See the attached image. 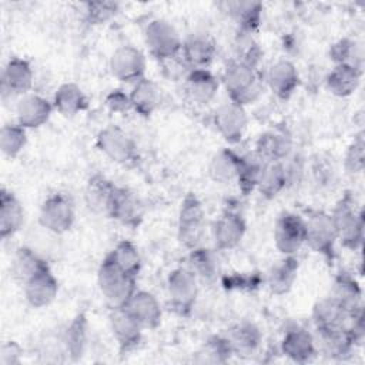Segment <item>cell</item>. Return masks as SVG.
<instances>
[{
	"label": "cell",
	"instance_id": "31",
	"mask_svg": "<svg viewBox=\"0 0 365 365\" xmlns=\"http://www.w3.org/2000/svg\"><path fill=\"white\" fill-rule=\"evenodd\" d=\"M188 251L185 267L197 277L200 284L212 285L220 277V262L215 252L202 245Z\"/></svg>",
	"mask_w": 365,
	"mask_h": 365
},
{
	"label": "cell",
	"instance_id": "45",
	"mask_svg": "<svg viewBox=\"0 0 365 365\" xmlns=\"http://www.w3.org/2000/svg\"><path fill=\"white\" fill-rule=\"evenodd\" d=\"M329 58L335 64H349L362 70V47L349 37L336 40L329 47Z\"/></svg>",
	"mask_w": 365,
	"mask_h": 365
},
{
	"label": "cell",
	"instance_id": "15",
	"mask_svg": "<svg viewBox=\"0 0 365 365\" xmlns=\"http://www.w3.org/2000/svg\"><path fill=\"white\" fill-rule=\"evenodd\" d=\"M315 342L318 352L336 361H344L349 358L355 348L358 346L354 341L346 325L332 327V328H318L315 329Z\"/></svg>",
	"mask_w": 365,
	"mask_h": 365
},
{
	"label": "cell",
	"instance_id": "35",
	"mask_svg": "<svg viewBox=\"0 0 365 365\" xmlns=\"http://www.w3.org/2000/svg\"><path fill=\"white\" fill-rule=\"evenodd\" d=\"M54 111L63 117H74L88 108V98L76 83H63L54 91L51 98Z\"/></svg>",
	"mask_w": 365,
	"mask_h": 365
},
{
	"label": "cell",
	"instance_id": "50",
	"mask_svg": "<svg viewBox=\"0 0 365 365\" xmlns=\"http://www.w3.org/2000/svg\"><path fill=\"white\" fill-rule=\"evenodd\" d=\"M106 107L114 113V114H125L128 111H133L131 108V101H130V96L128 93H125L121 88H115L111 90L104 100Z\"/></svg>",
	"mask_w": 365,
	"mask_h": 365
},
{
	"label": "cell",
	"instance_id": "5",
	"mask_svg": "<svg viewBox=\"0 0 365 365\" xmlns=\"http://www.w3.org/2000/svg\"><path fill=\"white\" fill-rule=\"evenodd\" d=\"M205 231V208L195 192H187L180 204L177 218V240L187 248L192 250L201 245Z\"/></svg>",
	"mask_w": 365,
	"mask_h": 365
},
{
	"label": "cell",
	"instance_id": "42",
	"mask_svg": "<svg viewBox=\"0 0 365 365\" xmlns=\"http://www.w3.org/2000/svg\"><path fill=\"white\" fill-rule=\"evenodd\" d=\"M264 161L257 157L254 153L241 155V163L238 168V174L235 178L238 191L241 195L247 197L257 190V184L259 181V175L264 167Z\"/></svg>",
	"mask_w": 365,
	"mask_h": 365
},
{
	"label": "cell",
	"instance_id": "21",
	"mask_svg": "<svg viewBox=\"0 0 365 365\" xmlns=\"http://www.w3.org/2000/svg\"><path fill=\"white\" fill-rule=\"evenodd\" d=\"M265 83L278 100L287 101L292 97L299 86V73L292 61L281 58L268 68Z\"/></svg>",
	"mask_w": 365,
	"mask_h": 365
},
{
	"label": "cell",
	"instance_id": "51",
	"mask_svg": "<svg viewBox=\"0 0 365 365\" xmlns=\"http://www.w3.org/2000/svg\"><path fill=\"white\" fill-rule=\"evenodd\" d=\"M23 348L16 341H6L0 348V364L16 365L20 364Z\"/></svg>",
	"mask_w": 365,
	"mask_h": 365
},
{
	"label": "cell",
	"instance_id": "46",
	"mask_svg": "<svg viewBox=\"0 0 365 365\" xmlns=\"http://www.w3.org/2000/svg\"><path fill=\"white\" fill-rule=\"evenodd\" d=\"M120 11L117 1H87L83 4V20L87 26H101L114 19Z\"/></svg>",
	"mask_w": 365,
	"mask_h": 365
},
{
	"label": "cell",
	"instance_id": "16",
	"mask_svg": "<svg viewBox=\"0 0 365 365\" xmlns=\"http://www.w3.org/2000/svg\"><path fill=\"white\" fill-rule=\"evenodd\" d=\"M34 81L31 64L20 57H11L1 71V96L23 97L30 93Z\"/></svg>",
	"mask_w": 365,
	"mask_h": 365
},
{
	"label": "cell",
	"instance_id": "12",
	"mask_svg": "<svg viewBox=\"0 0 365 365\" xmlns=\"http://www.w3.org/2000/svg\"><path fill=\"white\" fill-rule=\"evenodd\" d=\"M245 232L247 221L244 215L234 208H225L211 227L214 247L220 251H230L237 248L241 244Z\"/></svg>",
	"mask_w": 365,
	"mask_h": 365
},
{
	"label": "cell",
	"instance_id": "27",
	"mask_svg": "<svg viewBox=\"0 0 365 365\" xmlns=\"http://www.w3.org/2000/svg\"><path fill=\"white\" fill-rule=\"evenodd\" d=\"M298 271L299 261L297 255H284L282 259L268 269L267 275L264 277V284L272 295H287L298 278Z\"/></svg>",
	"mask_w": 365,
	"mask_h": 365
},
{
	"label": "cell",
	"instance_id": "43",
	"mask_svg": "<svg viewBox=\"0 0 365 365\" xmlns=\"http://www.w3.org/2000/svg\"><path fill=\"white\" fill-rule=\"evenodd\" d=\"M234 356L232 349L224 334L208 336L195 352V362L200 364H227Z\"/></svg>",
	"mask_w": 365,
	"mask_h": 365
},
{
	"label": "cell",
	"instance_id": "22",
	"mask_svg": "<svg viewBox=\"0 0 365 365\" xmlns=\"http://www.w3.org/2000/svg\"><path fill=\"white\" fill-rule=\"evenodd\" d=\"M218 7L235 23L238 33L254 34L262 21L264 6L254 0H235L218 3Z\"/></svg>",
	"mask_w": 365,
	"mask_h": 365
},
{
	"label": "cell",
	"instance_id": "6",
	"mask_svg": "<svg viewBox=\"0 0 365 365\" xmlns=\"http://www.w3.org/2000/svg\"><path fill=\"white\" fill-rule=\"evenodd\" d=\"M96 147L108 160L123 167H133L140 160L137 143L123 128L108 124L96 135Z\"/></svg>",
	"mask_w": 365,
	"mask_h": 365
},
{
	"label": "cell",
	"instance_id": "33",
	"mask_svg": "<svg viewBox=\"0 0 365 365\" xmlns=\"http://www.w3.org/2000/svg\"><path fill=\"white\" fill-rule=\"evenodd\" d=\"M362 70L349 64H335L325 77L327 90L339 98L349 97L361 84Z\"/></svg>",
	"mask_w": 365,
	"mask_h": 365
},
{
	"label": "cell",
	"instance_id": "2",
	"mask_svg": "<svg viewBox=\"0 0 365 365\" xmlns=\"http://www.w3.org/2000/svg\"><path fill=\"white\" fill-rule=\"evenodd\" d=\"M331 217L334 220L338 242L349 250L358 251L364 244V212L356 208L355 198L351 191H346L335 204Z\"/></svg>",
	"mask_w": 365,
	"mask_h": 365
},
{
	"label": "cell",
	"instance_id": "41",
	"mask_svg": "<svg viewBox=\"0 0 365 365\" xmlns=\"http://www.w3.org/2000/svg\"><path fill=\"white\" fill-rule=\"evenodd\" d=\"M107 255L121 271H124L130 277L137 278L140 275L143 259L134 242L128 240H121L114 245V248Z\"/></svg>",
	"mask_w": 365,
	"mask_h": 365
},
{
	"label": "cell",
	"instance_id": "37",
	"mask_svg": "<svg viewBox=\"0 0 365 365\" xmlns=\"http://www.w3.org/2000/svg\"><path fill=\"white\" fill-rule=\"evenodd\" d=\"M349 311H346L334 297L328 295L317 301L312 307L311 318L315 329L318 328H332L346 325Z\"/></svg>",
	"mask_w": 365,
	"mask_h": 365
},
{
	"label": "cell",
	"instance_id": "49",
	"mask_svg": "<svg viewBox=\"0 0 365 365\" xmlns=\"http://www.w3.org/2000/svg\"><path fill=\"white\" fill-rule=\"evenodd\" d=\"M264 284V277L257 272L251 274H232L222 278V285L227 289L237 291H254L258 289Z\"/></svg>",
	"mask_w": 365,
	"mask_h": 365
},
{
	"label": "cell",
	"instance_id": "30",
	"mask_svg": "<svg viewBox=\"0 0 365 365\" xmlns=\"http://www.w3.org/2000/svg\"><path fill=\"white\" fill-rule=\"evenodd\" d=\"M292 151L291 138L281 131L262 133L254 145V154L264 163L285 161Z\"/></svg>",
	"mask_w": 365,
	"mask_h": 365
},
{
	"label": "cell",
	"instance_id": "8",
	"mask_svg": "<svg viewBox=\"0 0 365 365\" xmlns=\"http://www.w3.org/2000/svg\"><path fill=\"white\" fill-rule=\"evenodd\" d=\"M144 43L150 54L160 63L177 58L182 47L178 30L165 19H153L147 23Z\"/></svg>",
	"mask_w": 365,
	"mask_h": 365
},
{
	"label": "cell",
	"instance_id": "36",
	"mask_svg": "<svg viewBox=\"0 0 365 365\" xmlns=\"http://www.w3.org/2000/svg\"><path fill=\"white\" fill-rule=\"evenodd\" d=\"M241 163V154L235 150L224 147L215 151L208 163V175L217 184H231L235 182L238 168Z\"/></svg>",
	"mask_w": 365,
	"mask_h": 365
},
{
	"label": "cell",
	"instance_id": "17",
	"mask_svg": "<svg viewBox=\"0 0 365 365\" xmlns=\"http://www.w3.org/2000/svg\"><path fill=\"white\" fill-rule=\"evenodd\" d=\"M108 321L120 354H128L141 344L144 329L123 307L111 308Z\"/></svg>",
	"mask_w": 365,
	"mask_h": 365
},
{
	"label": "cell",
	"instance_id": "10",
	"mask_svg": "<svg viewBox=\"0 0 365 365\" xmlns=\"http://www.w3.org/2000/svg\"><path fill=\"white\" fill-rule=\"evenodd\" d=\"M110 73L111 76L125 84H135L145 78L147 58L144 53L130 44L120 46L110 57Z\"/></svg>",
	"mask_w": 365,
	"mask_h": 365
},
{
	"label": "cell",
	"instance_id": "32",
	"mask_svg": "<svg viewBox=\"0 0 365 365\" xmlns=\"http://www.w3.org/2000/svg\"><path fill=\"white\" fill-rule=\"evenodd\" d=\"M24 224V208L20 200L7 188L0 190V237L7 240L16 235Z\"/></svg>",
	"mask_w": 365,
	"mask_h": 365
},
{
	"label": "cell",
	"instance_id": "7",
	"mask_svg": "<svg viewBox=\"0 0 365 365\" xmlns=\"http://www.w3.org/2000/svg\"><path fill=\"white\" fill-rule=\"evenodd\" d=\"M167 294L171 309L178 317H190L200 294V282L187 267H177L167 275Z\"/></svg>",
	"mask_w": 365,
	"mask_h": 365
},
{
	"label": "cell",
	"instance_id": "3",
	"mask_svg": "<svg viewBox=\"0 0 365 365\" xmlns=\"http://www.w3.org/2000/svg\"><path fill=\"white\" fill-rule=\"evenodd\" d=\"M305 220V245L321 255L328 265H334L336 258L338 234L331 212L324 210H309Z\"/></svg>",
	"mask_w": 365,
	"mask_h": 365
},
{
	"label": "cell",
	"instance_id": "23",
	"mask_svg": "<svg viewBox=\"0 0 365 365\" xmlns=\"http://www.w3.org/2000/svg\"><path fill=\"white\" fill-rule=\"evenodd\" d=\"M23 291L27 304L31 308L41 309L56 299L58 294V281L50 267H47L23 284Z\"/></svg>",
	"mask_w": 365,
	"mask_h": 365
},
{
	"label": "cell",
	"instance_id": "47",
	"mask_svg": "<svg viewBox=\"0 0 365 365\" xmlns=\"http://www.w3.org/2000/svg\"><path fill=\"white\" fill-rule=\"evenodd\" d=\"M232 58L244 64H248L251 67L259 68L262 50L259 48L258 43L252 38V34H244V33L237 34L235 56Z\"/></svg>",
	"mask_w": 365,
	"mask_h": 365
},
{
	"label": "cell",
	"instance_id": "19",
	"mask_svg": "<svg viewBox=\"0 0 365 365\" xmlns=\"http://www.w3.org/2000/svg\"><path fill=\"white\" fill-rule=\"evenodd\" d=\"M144 331H153L161 325L163 308L154 294L144 289H137L127 304L123 307Z\"/></svg>",
	"mask_w": 365,
	"mask_h": 365
},
{
	"label": "cell",
	"instance_id": "13",
	"mask_svg": "<svg viewBox=\"0 0 365 365\" xmlns=\"http://www.w3.org/2000/svg\"><path fill=\"white\" fill-rule=\"evenodd\" d=\"M212 124L217 133L228 144H238L244 138L248 127L245 107L228 100L215 108L212 114Z\"/></svg>",
	"mask_w": 365,
	"mask_h": 365
},
{
	"label": "cell",
	"instance_id": "48",
	"mask_svg": "<svg viewBox=\"0 0 365 365\" xmlns=\"http://www.w3.org/2000/svg\"><path fill=\"white\" fill-rule=\"evenodd\" d=\"M365 167V138L364 131H359L346 148L344 157V168L349 175H356L364 171Z\"/></svg>",
	"mask_w": 365,
	"mask_h": 365
},
{
	"label": "cell",
	"instance_id": "39",
	"mask_svg": "<svg viewBox=\"0 0 365 365\" xmlns=\"http://www.w3.org/2000/svg\"><path fill=\"white\" fill-rule=\"evenodd\" d=\"M48 264L29 247H19L11 259V275L19 284H26L33 275L47 268Z\"/></svg>",
	"mask_w": 365,
	"mask_h": 365
},
{
	"label": "cell",
	"instance_id": "20",
	"mask_svg": "<svg viewBox=\"0 0 365 365\" xmlns=\"http://www.w3.org/2000/svg\"><path fill=\"white\" fill-rule=\"evenodd\" d=\"M281 352L295 364H308L317 358L315 336L302 327L289 328L281 339Z\"/></svg>",
	"mask_w": 365,
	"mask_h": 365
},
{
	"label": "cell",
	"instance_id": "38",
	"mask_svg": "<svg viewBox=\"0 0 365 365\" xmlns=\"http://www.w3.org/2000/svg\"><path fill=\"white\" fill-rule=\"evenodd\" d=\"M288 185V174L284 161L265 163L255 191H258L259 195L265 200H274Z\"/></svg>",
	"mask_w": 365,
	"mask_h": 365
},
{
	"label": "cell",
	"instance_id": "44",
	"mask_svg": "<svg viewBox=\"0 0 365 365\" xmlns=\"http://www.w3.org/2000/svg\"><path fill=\"white\" fill-rule=\"evenodd\" d=\"M27 144V130L17 123H7L0 130V150L9 158H16Z\"/></svg>",
	"mask_w": 365,
	"mask_h": 365
},
{
	"label": "cell",
	"instance_id": "18",
	"mask_svg": "<svg viewBox=\"0 0 365 365\" xmlns=\"http://www.w3.org/2000/svg\"><path fill=\"white\" fill-rule=\"evenodd\" d=\"M54 111L51 100L29 93L17 100L16 104V123L26 130H34L44 125Z\"/></svg>",
	"mask_w": 365,
	"mask_h": 365
},
{
	"label": "cell",
	"instance_id": "25",
	"mask_svg": "<svg viewBox=\"0 0 365 365\" xmlns=\"http://www.w3.org/2000/svg\"><path fill=\"white\" fill-rule=\"evenodd\" d=\"M234 356H251L254 355L261 344H262V332L261 329L250 321H241L234 325H231L224 332Z\"/></svg>",
	"mask_w": 365,
	"mask_h": 365
},
{
	"label": "cell",
	"instance_id": "34",
	"mask_svg": "<svg viewBox=\"0 0 365 365\" xmlns=\"http://www.w3.org/2000/svg\"><path fill=\"white\" fill-rule=\"evenodd\" d=\"M128 96L133 111L144 118L151 117L161 104L160 87L147 77L133 84Z\"/></svg>",
	"mask_w": 365,
	"mask_h": 365
},
{
	"label": "cell",
	"instance_id": "1",
	"mask_svg": "<svg viewBox=\"0 0 365 365\" xmlns=\"http://www.w3.org/2000/svg\"><path fill=\"white\" fill-rule=\"evenodd\" d=\"M264 77L259 68L251 67L231 58L222 71L221 84L225 88L230 101L242 107L252 104L262 93Z\"/></svg>",
	"mask_w": 365,
	"mask_h": 365
},
{
	"label": "cell",
	"instance_id": "11",
	"mask_svg": "<svg viewBox=\"0 0 365 365\" xmlns=\"http://www.w3.org/2000/svg\"><path fill=\"white\" fill-rule=\"evenodd\" d=\"M274 244L282 255H297L305 245V220L292 211H282L274 225Z\"/></svg>",
	"mask_w": 365,
	"mask_h": 365
},
{
	"label": "cell",
	"instance_id": "4",
	"mask_svg": "<svg viewBox=\"0 0 365 365\" xmlns=\"http://www.w3.org/2000/svg\"><path fill=\"white\" fill-rule=\"evenodd\" d=\"M97 285L110 308H121L137 291V278L121 271L113 259L106 255L97 269Z\"/></svg>",
	"mask_w": 365,
	"mask_h": 365
},
{
	"label": "cell",
	"instance_id": "26",
	"mask_svg": "<svg viewBox=\"0 0 365 365\" xmlns=\"http://www.w3.org/2000/svg\"><path fill=\"white\" fill-rule=\"evenodd\" d=\"M182 87L191 101L208 104L215 98L220 90V80L210 68H194L187 73Z\"/></svg>",
	"mask_w": 365,
	"mask_h": 365
},
{
	"label": "cell",
	"instance_id": "40",
	"mask_svg": "<svg viewBox=\"0 0 365 365\" xmlns=\"http://www.w3.org/2000/svg\"><path fill=\"white\" fill-rule=\"evenodd\" d=\"M331 297H334L346 311L352 312L362 305V289L359 282L348 272H339L332 284Z\"/></svg>",
	"mask_w": 365,
	"mask_h": 365
},
{
	"label": "cell",
	"instance_id": "14",
	"mask_svg": "<svg viewBox=\"0 0 365 365\" xmlns=\"http://www.w3.org/2000/svg\"><path fill=\"white\" fill-rule=\"evenodd\" d=\"M144 204L141 198L130 188L117 185L107 217L118 224L135 230L144 220Z\"/></svg>",
	"mask_w": 365,
	"mask_h": 365
},
{
	"label": "cell",
	"instance_id": "24",
	"mask_svg": "<svg viewBox=\"0 0 365 365\" xmlns=\"http://www.w3.org/2000/svg\"><path fill=\"white\" fill-rule=\"evenodd\" d=\"M217 56V46L207 34H191L182 40L180 58L185 67L208 68Z\"/></svg>",
	"mask_w": 365,
	"mask_h": 365
},
{
	"label": "cell",
	"instance_id": "28",
	"mask_svg": "<svg viewBox=\"0 0 365 365\" xmlns=\"http://www.w3.org/2000/svg\"><path fill=\"white\" fill-rule=\"evenodd\" d=\"M117 185L106 175L96 173L93 174L84 188V202L87 208L100 215H107Z\"/></svg>",
	"mask_w": 365,
	"mask_h": 365
},
{
	"label": "cell",
	"instance_id": "29",
	"mask_svg": "<svg viewBox=\"0 0 365 365\" xmlns=\"http://www.w3.org/2000/svg\"><path fill=\"white\" fill-rule=\"evenodd\" d=\"M88 339V321L84 312H78L61 332L58 341L64 355L71 361H78L86 351Z\"/></svg>",
	"mask_w": 365,
	"mask_h": 365
},
{
	"label": "cell",
	"instance_id": "9",
	"mask_svg": "<svg viewBox=\"0 0 365 365\" xmlns=\"http://www.w3.org/2000/svg\"><path fill=\"white\" fill-rule=\"evenodd\" d=\"M76 221V210L71 198L63 192L48 195L40 205L38 222L53 234H64Z\"/></svg>",
	"mask_w": 365,
	"mask_h": 365
}]
</instances>
